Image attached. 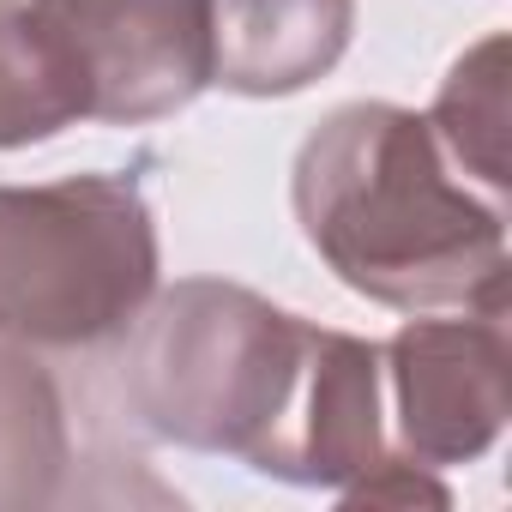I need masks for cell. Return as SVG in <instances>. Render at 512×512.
Instances as JSON below:
<instances>
[{
    "instance_id": "cell-2",
    "label": "cell",
    "mask_w": 512,
    "mask_h": 512,
    "mask_svg": "<svg viewBox=\"0 0 512 512\" xmlns=\"http://www.w3.org/2000/svg\"><path fill=\"white\" fill-rule=\"evenodd\" d=\"M308 332L314 320L241 284L181 278L127 326V404L157 440L253 470L296 398Z\"/></svg>"
},
{
    "instance_id": "cell-11",
    "label": "cell",
    "mask_w": 512,
    "mask_h": 512,
    "mask_svg": "<svg viewBox=\"0 0 512 512\" xmlns=\"http://www.w3.org/2000/svg\"><path fill=\"white\" fill-rule=\"evenodd\" d=\"M338 500H344V506H452V494L428 476V464H416V458H404V452H392L374 476H362V482L344 488Z\"/></svg>"
},
{
    "instance_id": "cell-7",
    "label": "cell",
    "mask_w": 512,
    "mask_h": 512,
    "mask_svg": "<svg viewBox=\"0 0 512 512\" xmlns=\"http://www.w3.org/2000/svg\"><path fill=\"white\" fill-rule=\"evenodd\" d=\"M356 37V0H211V85L235 97H296Z\"/></svg>"
},
{
    "instance_id": "cell-4",
    "label": "cell",
    "mask_w": 512,
    "mask_h": 512,
    "mask_svg": "<svg viewBox=\"0 0 512 512\" xmlns=\"http://www.w3.org/2000/svg\"><path fill=\"white\" fill-rule=\"evenodd\" d=\"M85 121L145 127L211 85V0H31Z\"/></svg>"
},
{
    "instance_id": "cell-9",
    "label": "cell",
    "mask_w": 512,
    "mask_h": 512,
    "mask_svg": "<svg viewBox=\"0 0 512 512\" xmlns=\"http://www.w3.org/2000/svg\"><path fill=\"white\" fill-rule=\"evenodd\" d=\"M428 127L458 175H476L488 199L506 193L512 175H506V37L500 31L452 61L428 109Z\"/></svg>"
},
{
    "instance_id": "cell-1",
    "label": "cell",
    "mask_w": 512,
    "mask_h": 512,
    "mask_svg": "<svg viewBox=\"0 0 512 512\" xmlns=\"http://www.w3.org/2000/svg\"><path fill=\"white\" fill-rule=\"evenodd\" d=\"M290 205L344 290L398 308L506 314V205L476 199L428 115L344 103L296 151Z\"/></svg>"
},
{
    "instance_id": "cell-3",
    "label": "cell",
    "mask_w": 512,
    "mask_h": 512,
    "mask_svg": "<svg viewBox=\"0 0 512 512\" xmlns=\"http://www.w3.org/2000/svg\"><path fill=\"white\" fill-rule=\"evenodd\" d=\"M157 211L133 175L0 187V338L91 350L157 296Z\"/></svg>"
},
{
    "instance_id": "cell-6",
    "label": "cell",
    "mask_w": 512,
    "mask_h": 512,
    "mask_svg": "<svg viewBox=\"0 0 512 512\" xmlns=\"http://www.w3.org/2000/svg\"><path fill=\"white\" fill-rule=\"evenodd\" d=\"M392 452L398 446H392V428H386L380 344H368L356 332L314 326L296 398L284 410V428L253 470L272 476V482H290V488L344 494L362 476H374Z\"/></svg>"
},
{
    "instance_id": "cell-5",
    "label": "cell",
    "mask_w": 512,
    "mask_h": 512,
    "mask_svg": "<svg viewBox=\"0 0 512 512\" xmlns=\"http://www.w3.org/2000/svg\"><path fill=\"white\" fill-rule=\"evenodd\" d=\"M392 446L428 470L476 464L512 416L506 314L464 308L458 320H410L380 344Z\"/></svg>"
},
{
    "instance_id": "cell-10",
    "label": "cell",
    "mask_w": 512,
    "mask_h": 512,
    "mask_svg": "<svg viewBox=\"0 0 512 512\" xmlns=\"http://www.w3.org/2000/svg\"><path fill=\"white\" fill-rule=\"evenodd\" d=\"M73 121H85L79 91L31 0H0V151L43 145Z\"/></svg>"
},
{
    "instance_id": "cell-8",
    "label": "cell",
    "mask_w": 512,
    "mask_h": 512,
    "mask_svg": "<svg viewBox=\"0 0 512 512\" xmlns=\"http://www.w3.org/2000/svg\"><path fill=\"white\" fill-rule=\"evenodd\" d=\"M73 476V428L55 374L0 344V512L55 506Z\"/></svg>"
}]
</instances>
